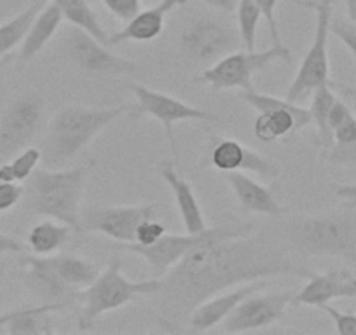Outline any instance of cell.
<instances>
[{
  "label": "cell",
  "instance_id": "30",
  "mask_svg": "<svg viewBox=\"0 0 356 335\" xmlns=\"http://www.w3.org/2000/svg\"><path fill=\"white\" fill-rule=\"evenodd\" d=\"M335 100L337 98L332 93L330 84H325V86L316 88L313 91V100H311L309 107L311 124H314V128H316V135L321 147L334 145V135H332L330 128V111Z\"/></svg>",
  "mask_w": 356,
  "mask_h": 335
},
{
  "label": "cell",
  "instance_id": "20",
  "mask_svg": "<svg viewBox=\"0 0 356 335\" xmlns=\"http://www.w3.org/2000/svg\"><path fill=\"white\" fill-rule=\"evenodd\" d=\"M186 4L187 0H161L154 8L140 11L129 22H126L122 30L111 35L108 46H119L122 42H150V40L157 39L163 33L168 15L173 9Z\"/></svg>",
  "mask_w": 356,
  "mask_h": 335
},
{
  "label": "cell",
  "instance_id": "13",
  "mask_svg": "<svg viewBox=\"0 0 356 335\" xmlns=\"http://www.w3.org/2000/svg\"><path fill=\"white\" fill-rule=\"evenodd\" d=\"M156 204L91 208L81 215V227L82 231L100 232L114 241L133 243L136 227L147 218L156 217Z\"/></svg>",
  "mask_w": 356,
  "mask_h": 335
},
{
  "label": "cell",
  "instance_id": "23",
  "mask_svg": "<svg viewBox=\"0 0 356 335\" xmlns=\"http://www.w3.org/2000/svg\"><path fill=\"white\" fill-rule=\"evenodd\" d=\"M61 22H63V15H61L60 8L54 2L47 0L46 6L40 9V13L30 25L25 39L22 40L19 60L25 61V63L32 61L49 44V40L53 39L54 33L60 28Z\"/></svg>",
  "mask_w": 356,
  "mask_h": 335
},
{
  "label": "cell",
  "instance_id": "12",
  "mask_svg": "<svg viewBox=\"0 0 356 335\" xmlns=\"http://www.w3.org/2000/svg\"><path fill=\"white\" fill-rule=\"evenodd\" d=\"M44 101L37 95L16 98L0 117V157H13L29 147L39 131Z\"/></svg>",
  "mask_w": 356,
  "mask_h": 335
},
{
  "label": "cell",
  "instance_id": "29",
  "mask_svg": "<svg viewBox=\"0 0 356 335\" xmlns=\"http://www.w3.org/2000/svg\"><path fill=\"white\" fill-rule=\"evenodd\" d=\"M46 2L47 0H33L32 4L26 9H23L19 15H16L13 19L0 25V58L8 56L16 46L22 44L30 25H32L35 16L40 13V9L46 6Z\"/></svg>",
  "mask_w": 356,
  "mask_h": 335
},
{
  "label": "cell",
  "instance_id": "33",
  "mask_svg": "<svg viewBox=\"0 0 356 335\" xmlns=\"http://www.w3.org/2000/svg\"><path fill=\"white\" fill-rule=\"evenodd\" d=\"M330 33H334L356 58V23H353L351 19L341 18V16H332Z\"/></svg>",
  "mask_w": 356,
  "mask_h": 335
},
{
  "label": "cell",
  "instance_id": "5",
  "mask_svg": "<svg viewBox=\"0 0 356 335\" xmlns=\"http://www.w3.org/2000/svg\"><path fill=\"white\" fill-rule=\"evenodd\" d=\"M161 285H163L161 278L133 281L122 275L121 261L112 259L108 268L79 293L81 300V313L77 321L79 330H89L102 314L124 307L136 297L156 295Z\"/></svg>",
  "mask_w": 356,
  "mask_h": 335
},
{
  "label": "cell",
  "instance_id": "43",
  "mask_svg": "<svg viewBox=\"0 0 356 335\" xmlns=\"http://www.w3.org/2000/svg\"><path fill=\"white\" fill-rule=\"evenodd\" d=\"M346 13H348V19L356 23V0H344Z\"/></svg>",
  "mask_w": 356,
  "mask_h": 335
},
{
  "label": "cell",
  "instance_id": "32",
  "mask_svg": "<svg viewBox=\"0 0 356 335\" xmlns=\"http://www.w3.org/2000/svg\"><path fill=\"white\" fill-rule=\"evenodd\" d=\"M40 161H42V150L37 149V147H26L22 152L16 154L11 163H9L13 168V173H15L16 182H26L37 170Z\"/></svg>",
  "mask_w": 356,
  "mask_h": 335
},
{
  "label": "cell",
  "instance_id": "27",
  "mask_svg": "<svg viewBox=\"0 0 356 335\" xmlns=\"http://www.w3.org/2000/svg\"><path fill=\"white\" fill-rule=\"evenodd\" d=\"M70 225L54 220V218H47L30 229L26 236V246L33 255H42V257L54 255L70 239Z\"/></svg>",
  "mask_w": 356,
  "mask_h": 335
},
{
  "label": "cell",
  "instance_id": "15",
  "mask_svg": "<svg viewBox=\"0 0 356 335\" xmlns=\"http://www.w3.org/2000/svg\"><path fill=\"white\" fill-rule=\"evenodd\" d=\"M293 304L292 292L250 295L238 304L234 311L224 320V328L229 334L257 330L283 320L286 307Z\"/></svg>",
  "mask_w": 356,
  "mask_h": 335
},
{
  "label": "cell",
  "instance_id": "18",
  "mask_svg": "<svg viewBox=\"0 0 356 335\" xmlns=\"http://www.w3.org/2000/svg\"><path fill=\"white\" fill-rule=\"evenodd\" d=\"M356 297V276L348 269H330L323 275H311L309 281L293 295V306L320 307L335 299Z\"/></svg>",
  "mask_w": 356,
  "mask_h": 335
},
{
  "label": "cell",
  "instance_id": "38",
  "mask_svg": "<svg viewBox=\"0 0 356 335\" xmlns=\"http://www.w3.org/2000/svg\"><path fill=\"white\" fill-rule=\"evenodd\" d=\"M255 2L260 6V9H262L264 19H266L267 28L271 32L273 42L283 44L282 37H280L278 19H276V6H278V0H255Z\"/></svg>",
  "mask_w": 356,
  "mask_h": 335
},
{
  "label": "cell",
  "instance_id": "35",
  "mask_svg": "<svg viewBox=\"0 0 356 335\" xmlns=\"http://www.w3.org/2000/svg\"><path fill=\"white\" fill-rule=\"evenodd\" d=\"M320 309L330 316L339 335H356V314L342 313V311L332 307L330 304H323L320 306Z\"/></svg>",
  "mask_w": 356,
  "mask_h": 335
},
{
  "label": "cell",
  "instance_id": "36",
  "mask_svg": "<svg viewBox=\"0 0 356 335\" xmlns=\"http://www.w3.org/2000/svg\"><path fill=\"white\" fill-rule=\"evenodd\" d=\"M25 197V187L19 182H0V213L13 210Z\"/></svg>",
  "mask_w": 356,
  "mask_h": 335
},
{
  "label": "cell",
  "instance_id": "45",
  "mask_svg": "<svg viewBox=\"0 0 356 335\" xmlns=\"http://www.w3.org/2000/svg\"><path fill=\"white\" fill-rule=\"evenodd\" d=\"M297 2H300V4H306V2H309V0H297Z\"/></svg>",
  "mask_w": 356,
  "mask_h": 335
},
{
  "label": "cell",
  "instance_id": "42",
  "mask_svg": "<svg viewBox=\"0 0 356 335\" xmlns=\"http://www.w3.org/2000/svg\"><path fill=\"white\" fill-rule=\"evenodd\" d=\"M0 182H16L15 173H13V168L9 163L0 166Z\"/></svg>",
  "mask_w": 356,
  "mask_h": 335
},
{
  "label": "cell",
  "instance_id": "40",
  "mask_svg": "<svg viewBox=\"0 0 356 335\" xmlns=\"http://www.w3.org/2000/svg\"><path fill=\"white\" fill-rule=\"evenodd\" d=\"M335 194L346 201L349 208H356V183H344V186L335 187Z\"/></svg>",
  "mask_w": 356,
  "mask_h": 335
},
{
  "label": "cell",
  "instance_id": "7",
  "mask_svg": "<svg viewBox=\"0 0 356 335\" xmlns=\"http://www.w3.org/2000/svg\"><path fill=\"white\" fill-rule=\"evenodd\" d=\"M306 8L316 13V30L311 47L307 49L289 91L286 100H304L316 88L330 84V63H328V35H330V22L334 16V0H309Z\"/></svg>",
  "mask_w": 356,
  "mask_h": 335
},
{
  "label": "cell",
  "instance_id": "4",
  "mask_svg": "<svg viewBox=\"0 0 356 335\" xmlns=\"http://www.w3.org/2000/svg\"><path fill=\"white\" fill-rule=\"evenodd\" d=\"M290 248L313 257H341L356 264V211L293 217L283 225Z\"/></svg>",
  "mask_w": 356,
  "mask_h": 335
},
{
  "label": "cell",
  "instance_id": "24",
  "mask_svg": "<svg viewBox=\"0 0 356 335\" xmlns=\"http://www.w3.org/2000/svg\"><path fill=\"white\" fill-rule=\"evenodd\" d=\"M330 128L334 135L332 159L339 163H351L356 159V115L348 105L335 100L330 111Z\"/></svg>",
  "mask_w": 356,
  "mask_h": 335
},
{
  "label": "cell",
  "instance_id": "34",
  "mask_svg": "<svg viewBox=\"0 0 356 335\" xmlns=\"http://www.w3.org/2000/svg\"><path fill=\"white\" fill-rule=\"evenodd\" d=\"M164 234H166V227H164V224L154 220V218H147V220H143L142 224L136 227L135 241L133 243L142 246H149L152 245V243H156L159 238H163Z\"/></svg>",
  "mask_w": 356,
  "mask_h": 335
},
{
  "label": "cell",
  "instance_id": "17",
  "mask_svg": "<svg viewBox=\"0 0 356 335\" xmlns=\"http://www.w3.org/2000/svg\"><path fill=\"white\" fill-rule=\"evenodd\" d=\"M22 264L25 269L26 286L42 304H61L67 307L72 300L79 299V292L65 285L56 275L49 255H25Z\"/></svg>",
  "mask_w": 356,
  "mask_h": 335
},
{
  "label": "cell",
  "instance_id": "41",
  "mask_svg": "<svg viewBox=\"0 0 356 335\" xmlns=\"http://www.w3.org/2000/svg\"><path fill=\"white\" fill-rule=\"evenodd\" d=\"M200 2L217 9V11L225 13V15H231V13H234L236 8H238L239 0H200Z\"/></svg>",
  "mask_w": 356,
  "mask_h": 335
},
{
  "label": "cell",
  "instance_id": "21",
  "mask_svg": "<svg viewBox=\"0 0 356 335\" xmlns=\"http://www.w3.org/2000/svg\"><path fill=\"white\" fill-rule=\"evenodd\" d=\"M225 175H227L225 179H227L239 206L245 211H248V213L273 215V217L289 213V210L276 201L275 194H273L269 187L253 180L245 172H231L225 173Z\"/></svg>",
  "mask_w": 356,
  "mask_h": 335
},
{
  "label": "cell",
  "instance_id": "25",
  "mask_svg": "<svg viewBox=\"0 0 356 335\" xmlns=\"http://www.w3.org/2000/svg\"><path fill=\"white\" fill-rule=\"evenodd\" d=\"M61 304H40L35 307H19L9 313L8 334L15 335H51L54 334L51 314L58 313Z\"/></svg>",
  "mask_w": 356,
  "mask_h": 335
},
{
  "label": "cell",
  "instance_id": "28",
  "mask_svg": "<svg viewBox=\"0 0 356 335\" xmlns=\"http://www.w3.org/2000/svg\"><path fill=\"white\" fill-rule=\"evenodd\" d=\"M60 8L63 19H67L72 26L84 30L89 35H93L98 42L108 46L111 35L105 32L104 25L98 19L97 13L89 6L88 0H49Z\"/></svg>",
  "mask_w": 356,
  "mask_h": 335
},
{
  "label": "cell",
  "instance_id": "44",
  "mask_svg": "<svg viewBox=\"0 0 356 335\" xmlns=\"http://www.w3.org/2000/svg\"><path fill=\"white\" fill-rule=\"evenodd\" d=\"M9 61H11V56H9V54H8V56H4V58H0V72L4 70L6 67H8Z\"/></svg>",
  "mask_w": 356,
  "mask_h": 335
},
{
  "label": "cell",
  "instance_id": "37",
  "mask_svg": "<svg viewBox=\"0 0 356 335\" xmlns=\"http://www.w3.org/2000/svg\"><path fill=\"white\" fill-rule=\"evenodd\" d=\"M102 4L121 22H129L142 11L140 0H102Z\"/></svg>",
  "mask_w": 356,
  "mask_h": 335
},
{
  "label": "cell",
  "instance_id": "11",
  "mask_svg": "<svg viewBox=\"0 0 356 335\" xmlns=\"http://www.w3.org/2000/svg\"><path fill=\"white\" fill-rule=\"evenodd\" d=\"M129 91L135 95L138 105L135 107L136 115H149L157 119L166 129L168 140L171 147H175L173 140V124L182 121H204V122H220V117L213 112L196 108L193 105H187L186 101L178 100L171 95L161 93V91L150 90V88L138 84V82H129Z\"/></svg>",
  "mask_w": 356,
  "mask_h": 335
},
{
  "label": "cell",
  "instance_id": "14",
  "mask_svg": "<svg viewBox=\"0 0 356 335\" xmlns=\"http://www.w3.org/2000/svg\"><path fill=\"white\" fill-rule=\"evenodd\" d=\"M67 53L77 67L93 74L124 75L138 70V65L111 53L105 44L98 42L93 35L77 26L68 30Z\"/></svg>",
  "mask_w": 356,
  "mask_h": 335
},
{
  "label": "cell",
  "instance_id": "22",
  "mask_svg": "<svg viewBox=\"0 0 356 335\" xmlns=\"http://www.w3.org/2000/svg\"><path fill=\"white\" fill-rule=\"evenodd\" d=\"M159 172L163 180L168 183L171 193H173L175 204H177L178 213H180L186 231L191 232V234L203 232L207 229V222H204L203 210H201L200 203H197V197L191 183L178 175L171 161H164L159 166Z\"/></svg>",
  "mask_w": 356,
  "mask_h": 335
},
{
  "label": "cell",
  "instance_id": "9",
  "mask_svg": "<svg viewBox=\"0 0 356 335\" xmlns=\"http://www.w3.org/2000/svg\"><path fill=\"white\" fill-rule=\"evenodd\" d=\"M239 98L259 112L253 124V133L264 143L276 142L289 133L300 131L311 124L309 108L300 107L297 101L257 93L253 90L243 91Z\"/></svg>",
  "mask_w": 356,
  "mask_h": 335
},
{
  "label": "cell",
  "instance_id": "8",
  "mask_svg": "<svg viewBox=\"0 0 356 335\" xmlns=\"http://www.w3.org/2000/svg\"><path fill=\"white\" fill-rule=\"evenodd\" d=\"M292 53L285 44H275L266 51H234L227 54L211 67L204 68L197 81L204 82L213 90H252V77L257 72L276 60H283L286 63L292 61Z\"/></svg>",
  "mask_w": 356,
  "mask_h": 335
},
{
  "label": "cell",
  "instance_id": "26",
  "mask_svg": "<svg viewBox=\"0 0 356 335\" xmlns=\"http://www.w3.org/2000/svg\"><path fill=\"white\" fill-rule=\"evenodd\" d=\"M49 259L61 281L67 286H70L74 292L81 293V290L91 285L98 278V275H100L97 262L88 261L84 257L54 254L49 255Z\"/></svg>",
  "mask_w": 356,
  "mask_h": 335
},
{
  "label": "cell",
  "instance_id": "3",
  "mask_svg": "<svg viewBox=\"0 0 356 335\" xmlns=\"http://www.w3.org/2000/svg\"><path fill=\"white\" fill-rule=\"evenodd\" d=\"M88 166L72 170H49L44 168L32 173L26 180V210L33 215H44L70 225L81 232V203L84 194Z\"/></svg>",
  "mask_w": 356,
  "mask_h": 335
},
{
  "label": "cell",
  "instance_id": "19",
  "mask_svg": "<svg viewBox=\"0 0 356 335\" xmlns=\"http://www.w3.org/2000/svg\"><path fill=\"white\" fill-rule=\"evenodd\" d=\"M267 279H253L248 281L246 285L238 286V288L231 290V292L225 293H217V295L210 297L208 300L201 302L193 313L189 314V323L193 327V330L196 332H204L213 328L215 325H218L220 321H224L232 311L238 307V304L241 300H245L246 297L253 295V293L262 292L267 286Z\"/></svg>",
  "mask_w": 356,
  "mask_h": 335
},
{
  "label": "cell",
  "instance_id": "10",
  "mask_svg": "<svg viewBox=\"0 0 356 335\" xmlns=\"http://www.w3.org/2000/svg\"><path fill=\"white\" fill-rule=\"evenodd\" d=\"M239 30L213 18H200L182 33V53L196 67L217 63L241 46Z\"/></svg>",
  "mask_w": 356,
  "mask_h": 335
},
{
  "label": "cell",
  "instance_id": "31",
  "mask_svg": "<svg viewBox=\"0 0 356 335\" xmlns=\"http://www.w3.org/2000/svg\"><path fill=\"white\" fill-rule=\"evenodd\" d=\"M236 16H238V30L241 35V42L245 49L255 51L257 28L262 19V9L255 0H239L236 8Z\"/></svg>",
  "mask_w": 356,
  "mask_h": 335
},
{
  "label": "cell",
  "instance_id": "2",
  "mask_svg": "<svg viewBox=\"0 0 356 335\" xmlns=\"http://www.w3.org/2000/svg\"><path fill=\"white\" fill-rule=\"evenodd\" d=\"M129 107L88 108L65 107L56 112L47 126L42 145V159L49 170L65 168L102 129L126 114Z\"/></svg>",
  "mask_w": 356,
  "mask_h": 335
},
{
  "label": "cell",
  "instance_id": "6",
  "mask_svg": "<svg viewBox=\"0 0 356 335\" xmlns=\"http://www.w3.org/2000/svg\"><path fill=\"white\" fill-rule=\"evenodd\" d=\"M250 232V227L243 225H220V227L204 229L203 232L196 234H164L156 243L149 246L136 245V243H121L119 248L128 252V254L140 255L143 261L149 264L150 271L154 272V278H163L173 265L182 261L191 250L203 245L208 241H218L225 238H238Z\"/></svg>",
  "mask_w": 356,
  "mask_h": 335
},
{
  "label": "cell",
  "instance_id": "1",
  "mask_svg": "<svg viewBox=\"0 0 356 335\" xmlns=\"http://www.w3.org/2000/svg\"><path fill=\"white\" fill-rule=\"evenodd\" d=\"M276 276H304L311 271L293 261L285 248L262 236H238L196 246L163 276L157 290L166 316H189L201 302L239 283Z\"/></svg>",
  "mask_w": 356,
  "mask_h": 335
},
{
  "label": "cell",
  "instance_id": "39",
  "mask_svg": "<svg viewBox=\"0 0 356 335\" xmlns=\"http://www.w3.org/2000/svg\"><path fill=\"white\" fill-rule=\"evenodd\" d=\"M26 246L18 239L0 232V254H25Z\"/></svg>",
  "mask_w": 356,
  "mask_h": 335
},
{
  "label": "cell",
  "instance_id": "16",
  "mask_svg": "<svg viewBox=\"0 0 356 335\" xmlns=\"http://www.w3.org/2000/svg\"><path fill=\"white\" fill-rule=\"evenodd\" d=\"M210 163L218 172L253 173L267 182L275 180L280 173L278 164L234 138H215L210 147Z\"/></svg>",
  "mask_w": 356,
  "mask_h": 335
}]
</instances>
